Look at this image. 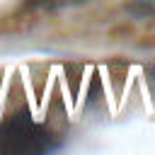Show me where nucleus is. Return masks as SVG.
Listing matches in <instances>:
<instances>
[{"label": "nucleus", "instance_id": "1", "mask_svg": "<svg viewBox=\"0 0 155 155\" xmlns=\"http://www.w3.org/2000/svg\"><path fill=\"white\" fill-rule=\"evenodd\" d=\"M0 138L5 140L2 148L7 150H46L51 148V140L46 138L44 128L39 124H34L29 116H17L12 121H7L0 131Z\"/></svg>", "mask_w": 155, "mask_h": 155}, {"label": "nucleus", "instance_id": "2", "mask_svg": "<svg viewBox=\"0 0 155 155\" xmlns=\"http://www.w3.org/2000/svg\"><path fill=\"white\" fill-rule=\"evenodd\" d=\"M34 7H44V10H56V7H73V5H82L90 0H27Z\"/></svg>", "mask_w": 155, "mask_h": 155}, {"label": "nucleus", "instance_id": "3", "mask_svg": "<svg viewBox=\"0 0 155 155\" xmlns=\"http://www.w3.org/2000/svg\"><path fill=\"white\" fill-rule=\"evenodd\" d=\"M140 7H145V10H155V0H136Z\"/></svg>", "mask_w": 155, "mask_h": 155}]
</instances>
